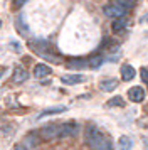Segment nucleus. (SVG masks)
<instances>
[{
	"label": "nucleus",
	"instance_id": "19",
	"mask_svg": "<svg viewBox=\"0 0 148 150\" xmlns=\"http://www.w3.org/2000/svg\"><path fill=\"white\" fill-rule=\"evenodd\" d=\"M12 150H29V149H25L24 145H15V147H13Z\"/></svg>",
	"mask_w": 148,
	"mask_h": 150
},
{
	"label": "nucleus",
	"instance_id": "12",
	"mask_svg": "<svg viewBox=\"0 0 148 150\" xmlns=\"http://www.w3.org/2000/svg\"><path fill=\"white\" fill-rule=\"evenodd\" d=\"M86 64H87L86 59L74 57V59H69V61H67V68H71V69H81V68H86Z\"/></svg>",
	"mask_w": 148,
	"mask_h": 150
},
{
	"label": "nucleus",
	"instance_id": "16",
	"mask_svg": "<svg viewBox=\"0 0 148 150\" xmlns=\"http://www.w3.org/2000/svg\"><path fill=\"white\" fill-rule=\"evenodd\" d=\"M25 2H27V0H13V8H15V10H17V8H20L24 4H25Z\"/></svg>",
	"mask_w": 148,
	"mask_h": 150
},
{
	"label": "nucleus",
	"instance_id": "10",
	"mask_svg": "<svg viewBox=\"0 0 148 150\" xmlns=\"http://www.w3.org/2000/svg\"><path fill=\"white\" fill-rule=\"evenodd\" d=\"M116 86H118V81H116L114 78H108V79H103V81L99 83V89L106 91V93H109V91L116 89Z\"/></svg>",
	"mask_w": 148,
	"mask_h": 150
},
{
	"label": "nucleus",
	"instance_id": "1",
	"mask_svg": "<svg viewBox=\"0 0 148 150\" xmlns=\"http://www.w3.org/2000/svg\"><path fill=\"white\" fill-rule=\"evenodd\" d=\"M126 10H128V7L123 2H120V0L109 2V4H106V5L103 7L104 15H106V17H111V19H121L123 15L126 14Z\"/></svg>",
	"mask_w": 148,
	"mask_h": 150
},
{
	"label": "nucleus",
	"instance_id": "6",
	"mask_svg": "<svg viewBox=\"0 0 148 150\" xmlns=\"http://www.w3.org/2000/svg\"><path fill=\"white\" fill-rule=\"evenodd\" d=\"M66 110H67V108L64 106V105H59V106H52V108H47V110L40 111L39 115H37V120H40V118H46V116H49V115H59V113H64Z\"/></svg>",
	"mask_w": 148,
	"mask_h": 150
},
{
	"label": "nucleus",
	"instance_id": "18",
	"mask_svg": "<svg viewBox=\"0 0 148 150\" xmlns=\"http://www.w3.org/2000/svg\"><path fill=\"white\" fill-rule=\"evenodd\" d=\"M120 2H123V4H125L128 8H130V7H131V5L135 4V0H120Z\"/></svg>",
	"mask_w": 148,
	"mask_h": 150
},
{
	"label": "nucleus",
	"instance_id": "20",
	"mask_svg": "<svg viewBox=\"0 0 148 150\" xmlns=\"http://www.w3.org/2000/svg\"><path fill=\"white\" fill-rule=\"evenodd\" d=\"M141 22H148V15H145V17H141Z\"/></svg>",
	"mask_w": 148,
	"mask_h": 150
},
{
	"label": "nucleus",
	"instance_id": "13",
	"mask_svg": "<svg viewBox=\"0 0 148 150\" xmlns=\"http://www.w3.org/2000/svg\"><path fill=\"white\" fill-rule=\"evenodd\" d=\"M111 29H113L114 34H120V32H123V30L126 29V21H125L123 17H121V19H114Z\"/></svg>",
	"mask_w": 148,
	"mask_h": 150
},
{
	"label": "nucleus",
	"instance_id": "11",
	"mask_svg": "<svg viewBox=\"0 0 148 150\" xmlns=\"http://www.w3.org/2000/svg\"><path fill=\"white\" fill-rule=\"evenodd\" d=\"M118 147H120V150H131L133 149V140H131L130 137L123 135V137H120V140H118Z\"/></svg>",
	"mask_w": 148,
	"mask_h": 150
},
{
	"label": "nucleus",
	"instance_id": "9",
	"mask_svg": "<svg viewBox=\"0 0 148 150\" xmlns=\"http://www.w3.org/2000/svg\"><path fill=\"white\" fill-rule=\"evenodd\" d=\"M51 74V68L47 66V64H37L35 68H34V76L35 78H39V79H42V78H46V76Z\"/></svg>",
	"mask_w": 148,
	"mask_h": 150
},
{
	"label": "nucleus",
	"instance_id": "17",
	"mask_svg": "<svg viewBox=\"0 0 148 150\" xmlns=\"http://www.w3.org/2000/svg\"><path fill=\"white\" fill-rule=\"evenodd\" d=\"M141 79H143V81L145 83H148V69H141Z\"/></svg>",
	"mask_w": 148,
	"mask_h": 150
},
{
	"label": "nucleus",
	"instance_id": "8",
	"mask_svg": "<svg viewBox=\"0 0 148 150\" xmlns=\"http://www.w3.org/2000/svg\"><path fill=\"white\" fill-rule=\"evenodd\" d=\"M61 81L64 83V84H79V83L86 81V78L82 74H66L61 78Z\"/></svg>",
	"mask_w": 148,
	"mask_h": 150
},
{
	"label": "nucleus",
	"instance_id": "14",
	"mask_svg": "<svg viewBox=\"0 0 148 150\" xmlns=\"http://www.w3.org/2000/svg\"><path fill=\"white\" fill-rule=\"evenodd\" d=\"M101 64H103V57H101V56H93V57H89V61H87V66L93 68V69L99 68Z\"/></svg>",
	"mask_w": 148,
	"mask_h": 150
},
{
	"label": "nucleus",
	"instance_id": "2",
	"mask_svg": "<svg viewBox=\"0 0 148 150\" xmlns=\"http://www.w3.org/2000/svg\"><path fill=\"white\" fill-rule=\"evenodd\" d=\"M61 133V125L59 123H51V125H46L44 128L40 130V137L44 140H52V138H59Z\"/></svg>",
	"mask_w": 148,
	"mask_h": 150
},
{
	"label": "nucleus",
	"instance_id": "7",
	"mask_svg": "<svg viewBox=\"0 0 148 150\" xmlns=\"http://www.w3.org/2000/svg\"><path fill=\"white\" fill-rule=\"evenodd\" d=\"M135 76H136V71L133 66H130V64L121 66V79L123 81H131V79H135Z\"/></svg>",
	"mask_w": 148,
	"mask_h": 150
},
{
	"label": "nucleus",
	"instance_id": "4",
	"mask_svg": "<svg viewBox=\"0 0 148 150\" xmlns=\"http://www.w3.org/2000/svg\"><path fill=\"white\" fill-rule=\"evenodd\" d=\"M78 133V125L74 122H69V123H62L61 125V133H59V137H74Z\"/></svg>",
	"mask_w": 148,
	"mask_h": 150
},
{
	"label": "nucleus",
	"instance_id": "5",
	"mask_svg": "<svg viewBox=\"0 0 148 150\" xmlns=\"http://www.w3.org/2000/svg\"><path fill=\"white\" fill-rule=\"evenodd\" d=\"M27 78H29V73H27L25 69L22 68V66H17V68L13 69V74H12V81L15 84H20V83L27 81Z\"/></svg>",
	"mask_w": 148,
	"mask_h": 150
},
{
	"label": "nucleus",
	"instance_id": "15",
	"mask_svg": "<svg viewBox=\"0 0 148 150\" xmlns=\"http://www.w3.org/2000/svg\"><path fill=\"white\" fill-rule=\"evenodd\" d=\"M106 106H125V101H123V98L121 96H114V98H111L109 101L106 103Z\"/></svg>",
	"mask_w": 148,
	"mask_h": 150
},
{
	"label": "nucleus",
	"instance_id": "3",
	"mask_svg": "<svg viewBox=\"0 0 148 150\" xmlns=\"http://www.w3.org/2000/svg\"><path fill=\"white\" fill-rule=\"evenodd\" d=\"M128 98L133 103H141L145 100V89L141 86H133V88L128 89Z\"/></svg>",
	"mask_w": 148,
	"mask_h": 150
}]
</instances>
